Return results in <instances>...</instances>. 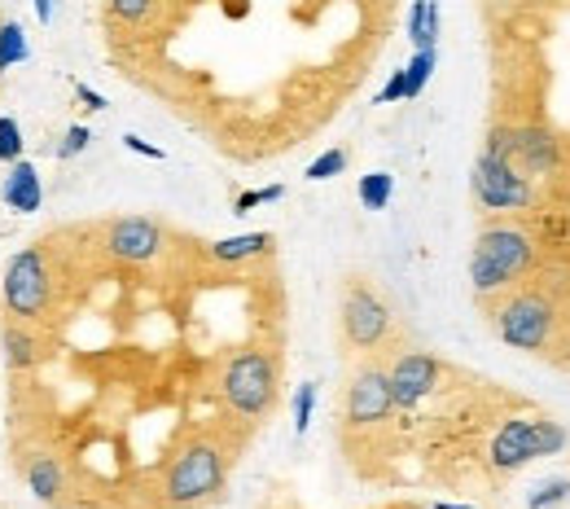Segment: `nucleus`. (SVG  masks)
<instances>
[{"label":"nucleus","mask_w":570,"mask_h":509,"mask_svg":"<svg viewBox=\"0 0 570 509\" xmlns=\"http://www.w3.org/2000/svg\"><path fill=\"white\" fill-rule=\"evenodd\" d=\"M106 251L118 263H149L163 251V225L145 220V216H123L106 225Z\"/></svg>","instance_id":"nucleus-11"},{"label":"nucleus","mask_w":570,"mask_h":509,"mask_svg":"<svg viewBox=\"0 0 570 509\" xmlns=\"http://www.w3.org/2000/svg\"><path fill=\"white\" fill-rule=\"evenodd\" d=\"M382 509H422V506H408V501H404V506H382Z\"/></svg>","instance_id":"nucleus-34"},{"label":"nucleus","mask_w":570,"mask_h":509,"mask_svg":"<svg viewBox=\"0 0 570 509\" xmlns=\"http://www.w3.org/2000/svg\"><path fill=\"white\" fill-rule=\"evenodd\" d=\"M286 189L281 185H268V189H246V194H237L232 198V211L237 216H246V211H255V207H263V202H277Z\"/></svg>","instance_id":"nucleus-25"},{"label":"nucleus","mask_w":570,"mask_h":509,"mask_svg":"<svg viewBox=\"0 0 570 509\" xmlns=\"http://www.w3.org/2000/svg\"><path fill=\"white\" fill-rule=\"evenodd\" d=\"M4 207L9 211H18V216H31V211H40V202H44V189H40V172H35V163H27V158H18V163H9V176H4Z\"/></svg>","instance_id":"nucleus-13"},{"label":"nucleus","mask_w":570,"mask_h":509,"mask_svg":"<svg viewBox=\"0 0 570 509\" xmlns=\"http://www.w3.org/2000/svg\"><path fill=\"white\" fill-rule=\"evenodd\" d=\"M225 475H228L225 453H220L211 439H194V444H185V448L172 457L163 492H167V501L176 509L207 506V501L220 497Z\"/></svg>","instance_id":"nucleus-3"},{"label":"nucleus","mask_w":570,"mask_h":509,"mask_svg":"<svg viewBox=\"0 0 570 509\" xmlns=\"http://www.w3.org/2000/svg\"><path fill=\"white\" fill-rule=\"evenodd\" d=\"M570 497V479H553V484H545L527 506L531 509H549V506H558V501H567Z\"/></svg>","instance_id":"nucleus-28"},{"label":"nucleus","mask_w":570,"mask_h":509,"mask_svg":"<svg viewBox=\"0 0 570 509\" xmlns=\"http://www.w3.org/2000/svg\"><path fill=\"white\" fill-rule=\"evenodd\" d=\"M487 4H509V0H487Z\"/></svg>","instance_id":"nucleus-35"},{"label":"nucleus","mask_w":570,"mask_h":509,"mask_svg":"<svg viewBox=\"0 0 570 509\" xmlns=\"http://www.w3.org/2000/svg\"><path fill=\"white\" fill-rule=\"evenodd\" d=\"M312 408H317V382H303V386L294 391V435H308Z\"/></svg>","instance_id":"nucleus-23"},{"label":"nucleus","mask_w":570,"mask_h":509,"mask_svg":"<svg viewBox=\"0 0 570 509\" xmlns=\"http://www.w3.org/2000/svg\"><path fill=\"white\" fill-rule=\"evenodd\" d=\"M469 185H474V202H478L483 211H527V207L536 202V185H531V176H527V172H518L509 158L487 154V149L478 154Z\"/></svg>","instance_id":"nucleus-5"},{"label":"nucleus","mask_w":570,"mask_h":509,"mask_svg":"<svg viewBox=\"0 0 570 509\" xmlns=\"http://www.w3.org/2000/svg\"><path fill=\"white\" fill-rule=\"evenodd\" d=\"M22 479H27V488H31L40 501H58V497H62V484H66L58 457H49V453H31L27 466H22Z\"/></svg>","instance_id":"nucleus-15"},{"label":"nucleus","mask_w":570,"mask_h":509,"mask_svg":"<svg viewBox=\"0 0 570 509\" xmlns=\"http://www.w3.org/2000/svg\"><path fill=\"white\" fill-rule=\"evenodd\" d=\"M360 207L364 211H386V202H391V194H395V176L391 172H369V176H360Z\"/></svg>","instance_id":"nucleus-19"},{"label":"nucleus","mask_w":570,"mask_h":509,"mask_svg":"<svg viewBox=\"0 0 570 509\" xmlns=\"http://www.w3.org/2000/svg\"><path fill=\"white\" fill-rule=\"evenodd\" d=\"M0 347H4V365H9V374H22V370H35L40 361H44V347H40V339L27 330V321L22 325H4L0 330Z\"/></svg>","instance_id":"nucleus-14"},{"label":"nucleus","mask_w":570,"mask_h":509,"mask_svg":"<svg viewBox=\"0 0 570 509\" xmlns=\"http://www.w3.org/2000/svg\"><path fill=\"white\" fill-rule=\"evenodd\" d=\"M149 13H154V0H111V18H118V22H127V27L145 22Z\"/></svg>","instance_id":"nucleus-26"},{"label":"nucleus","mask_w":570,"mask_h":509,"mask_svg":"<svg viewBox=\"0 0 570 509\" xmlns=\"http://www.w3.org/2000/svg\"><path fill=\"white\" fill-rule=\"evenodd\" d=\"M509 163L518 172H527V176H549V172L562 167V141L549 127H518L514 158Z\"/></svg>","instance_id":"nucleus-12"},{"label":"nucleus","mask_w":570,"mask_h":509,"mask_svg":"<svg viewBox=\"0 0 570 509\" xmlns=\"http://www.w3.org/2000/svg\"><path fill=\"white\" fill-rule=\"evenodd\" d=\"M496 334L518 352H545L553 339V303L545 294H509L496 308Z\"/></svg>","instance_id":"nucleus-6"},{"label":"nucleus","mask_w":570,"mask_h":509,"mask_svg":"<svg viewBox=\"0 0 570 509\" xmlns=\"http://www.w3.org/2000/svg\"><path fill=\"white\" fill-rule=\"evenodd\" d=\"M431 509H474V506H448V501H439V506H431Z\"/></svg>","instance_id":"nucleus-33"},{"label":"nucleus","mask_w":570,"mask_h":509,"mask_svg":"<svg viewBox=\"0 0 570 509\" xmlns=\"http://www.w3.org/2000/svg\"><path fill=\"white\" fill-rule=\"evenodd\" d=\"M272 251V233H241V238H220L211 242V259L216 263H246V259H259V254Z\"/></svg>","instance_id":"nucleus-16"},{"label":"nucleus","mask_w":570,"mask_h":509,"mask_svg":"<svg viewBox=\"0 0 570 509\" xmlns=\"http://www.w3.org/2000/svg\"><path fill=\"white\" fill-rule=\"evenodd\" d=\"M391 330H395V316L386 299L369 281L351 277L342 290V343L351 352H377L391 339Z\"/></svg>","instance_id":"nucleus-4"},{"label":"nucleus","mask_w":570,"mask_h":509,"mask_svg":"<svg viewBox=\"0 0 570 509\" xmlns=\"http://www.w3.org/2000/svg\"><path fill=\"white\" fill-rule=\"evenodd\" d=\"M89 141H93V132L84 124H71L66 127V136H62V145H58V158H75V154H84L89 149Z\"/></svg>","instance_id":"nucleus-27"},{"label":"nucleus","mask_w":570,"mask_h":509,"mask_svg":"<svg viewBox=\"0 0 570 509\" xmlns=\"http://www.w3.org/2000/svg\"><path fill=\"white\" fill-rule=\"evenodd\" d=\"M22 158V127L13 115H0V163H18Z\"/></svg>","instance_id":"nucleus-24"},{"label":"nucleus","mask_w":570,"mask_h":509,"mask_svg":"<svg viewBox=\"0 0 570 509\" xmlns=\"http://www.w3.org/2000/svg\"><path fill=\"white\" fill-rule=\"evenodd\" d=\"M408 40H413V49H439V4L435 0H413Z\"/></svg>","instance_id":"nucleus-17"},{"label":"nucleus","mask_w":570,"mask_h":509,"mask_svg":"<svg viewBox=\"0 0 570 509\" xmlns=\"http://www.w3.org/2000/svg\"><path fill=\"white\" fill-rule=\"evenodd\" d=\"M346 163H351V154H346L342 145H334V149H325L317 163H308V180H334V176L346 172Z\"/></svg>","instance_id":"nucleus-21"},{"label":"nucleus","mask_w":570,"mask_h":509,"mask_svg":"<svg viewBox=\"0 0 570 509\" xmlns=\"http://www.w3.org/2000/svg\"><path fill=\"white\" fill-rule=\"evenodd\" d=\"M391 102H404V71H395V75L386 80V89L377 93V106H391Z\"/></svg>","instance_id":"nucleus-29"},{"label":"nucleus","mask_w":570,"mask_h":509,"mask_svg":"<svg viewBox=\"0 0 570 509\" xmlns=\"http://www.w3.org/2000/svg\"><path fill=\"white\" fill-rule=\"evenodd\" d=\"M435 66H439V49H417V53H413V62L404 66V97H408V102L422 97V89L431 84Z\"/></svg>","instance_id":"nucleus-18"},{"label":"nucleus","mask_w":570,"mask_h":509,"mask_svg":"<svg viewBox=\"0 0 570 509\" xmlns=\"http://www.w3.org/2000/svg\"><path fill=\"white\" fill-rule=\"evenodd\" d=\"M123 145H127L132 154H141V158H154V163L163 158V149H158V145H149V141H141V136H132V132L123 136Z\"/></svg>","instance_id":"nucleus-30"},{"label":"nucleus","mask_w":570,"mask_h":509,"mask_svg":"<svg viewBox=\"0 0 570 509\" xmlns=\"http://www.w3.org/2000/svg\"><path fill=\"white\" fill-rule=\"evenodd\" d=\"M536 457H540L536 417H509V422L496 430L491 448H487V461H491V470H496V475H514V470L531 466Z\"/></svg>","instance_id":"nucleus-10"},{"label":"nucleus","mask_w":570,"mask_h":509,"mask_svg":"<svg viewBox=\"0 0 570 509\" xmlns=\"http://www.w3.org/2000/svg\"><path fill=\"white\" fill-rule=\"evenodd\" d=\"M27 31L18 27V22H0V71H9V66H18V62H27Z\"/></svg>","instance_id":"nucleus-20"},{"label":"nucleus","mask_w":570,"mask_h":509,"mask_svg":"<svg viewBox=\"0 0 570 509\" xmlns=\"http://www.w3.org/2000/svg\"><path fill=\"white\" fill-rule=\"evenodd\" d=\"M536 435H540V457H558L567 448V426L553 417H536Z\"/></svg>","instance_id":"nucleus-22"},{"label":"nucleus","mask_w":570,"mask_h":509,"mask_svg":"<svg viewBox=\"0 0 570 509\" xmlns=\"http://www.w3.org/2000/svg\"><path fill=\"white\" fill-rule=\"evenodd\" d=\"M53 9H58V0H35V18H40V22H49Z\"/></svg>","instance_id":"nucleus-32"},{"label":"nucleus","mask_w":570,"mask_h":509,"mask_svg":"<svg viewBox=\"0 0 570 509\" xmlns=\"http://www.w3.org/2000/svg\"><path fill=\"white\" fill-rule=\"evenodd\" d=\"M277 386H281V365L272 352H259V347L237 352L220 378L225 404L246 422H263L277 408Z\"/></svg>","instance_id":"nucleus-2"},{"label":"nucleus","mask_w":570,"mask_h":509,"mask_svg":"<svg viewBox=\"0 0 570 509\" xmlns=\"http://www.w3.org/2000/svg\"><path fill=\"white\" fill-rule=\"evenodd\" d=\"M386 378H391L395 408H417V404L439 386L444 365H439L431 352H404V356H395V365L386 370Z\"/></svg>","instance_id":"nucleus-9"},{"label":"nucleus","mask_w":570,"mask_h":509,"mask_svg":"<svg viewBox=\"0 0 570 509\" xmlns=\"http://www.w3.org/2000/svg\"><path fill=\"white\" fill-rule=\"evenodd\" d=\"M395 413V395H391V378L382 365H360L351 382H346V426L351 430H373Z\"/></svg>","instance_id":"nucleus-8"},{"label":"nucleus","mask_w":570,"mask_h":509,"mask_svg":"<svg viewBox=\"0 0 570 509\" xmlns=\"http://www.w3.org/2000/svg\"><path fill=\"white\" fill-rule=\"evenodd\" d=\"M536 263V242L518 225H487L469 254V281L478 299L509 294Z\"/></svg>","instance_id":"nucleus-1"},{"label":"nucleus","mask_w":570,"mask_h":509,"mask_svg":"<svg viewBox=\"0 0 570 509\" xmlns=\"http://www.w3.org/2000/svg\"><path fill=\"white\" fill-rule=\"evenodd\" d=\"M75 97L84 102V111H106V97H102V93H93L89 84H75Z\"/></svg>","instance_id":"nucleus-31"},{"label":"nucleus","mask_w":570,"mask_h":509,"mask_svg":"<svg viewBox=\"0 0 570 509\" xmlns=\"http://www.w3.org/2000/svg\"><path fill=\"white\" fill-rule=\"evenodd\" d=\"M49 299H53L49 294V268H44L40 247L18 251L4 268V308L22 321H44Z\"/></svg>","instance_id":"nucleus-7"}]
</instances>
